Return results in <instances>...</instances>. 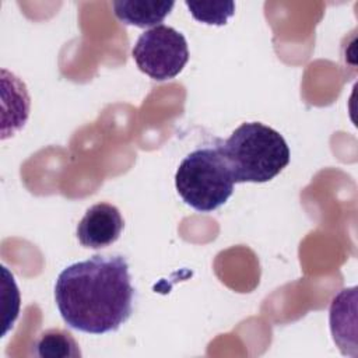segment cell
Instances as JSON below:
<instances>
[{
	"label": "cell",
	"instance_id": "1",
	"mask_svg": "<svg viewBox=\"0 0 358 358\" xmlns=\"http://www.w3.org/2000/svg\"><path fill=\"white\" fill-rule=\"evenodd\" d=\"M133 296L129 264L120 255L76 262L59 273L55 284L64 323L90 334L117 330L133 312Z\"/></svg>",
	"mask_w": 358,
	"mask_h": 358
},
{
	"label": "cell",
	"instance_id": "2",
	"mask_svg": "<svg viewBox=\"0 0 358 358\" xmlns=\"http://www.w3.org/2000/svg\"><path fill=\"white\" fill-rule=\"evenodd\" d=\"M218 147L235 183L268 182L289 162L284 137L260 122L242 123Z\"/></svg>",
	"mask_w": 358,
	"mask_h": 358
},
{
	"label": "cell",
	"instance_id": "3",
	"mask_svg": "<svg viewBox=\"0 0 358 358\" xmlns=\"http://www.w3.org/2000/svg\"><path fill=\"white\" fill-rule=\"evenodd\" d=\"M234 178L218 143L187 154L175 173V187L182 200L200 213L227 203L234 192Z\"/></svg>",
	"mask_w": 358,
	"mask_h": 358
},
{
	"label": "cell",
	"instance_id": "4",
	"mask_svg": "<svg viewBox=\"0 0 358 358\" xmlns=\"http://www.w3.org/2000/svg\"><path fill=\"white\" fill-rule=\"evenodd\" d=\"M131 55L140 71L157 81L176 77L189 60L185 36L164 24L144 31L134 43Z\"/></svg>",
	"mask_w": 358,
	"mask_h": 358
},
{
	"label": "cell",
	"instance_id": "5",
	"mask_svg": "<svg viewBox=\"0 0 358 358\" xmlns=\"http://www.w3.org/2000/svg\"><path fill=\"white\" fill-rule=\"evenodd\" d=\"M124 221L117 207L109 203L91 206L77 225V238L84 248L102 249L116 242Z\"/></svg>",
	"mask_w": 358,
	"mask_h": 358
},
{
	"label": "cell",
	"instance_id": "6",
	"mask_svg": "<svg viewBox=\"0 0 358 358\" xmlns=\"http://www.w3.org/2000/svg\"><path fill=\"white\" fill-rule=\"evenodd\" d=\"M330 330L336 344L343 354H347V347L355 352L357 343V288L341 289L330 305Z\"/></svg>",
	"mask_w": 358,
	"mask_h": 358
},
{
	"label": "cell",
	"instance_id": "7",
	"mask_svg": "<svg viewBox=\"0 0 358 358\" xmlns=\"http://www.w3.org/2000/svg\"><path fill=\"white\" fill-rule=\"evenodd\" d=\"M173 1L158 0H116L112 1L116 18L126 24L138 28L157 27L173 8Z\"/></svg>",
	"mask_w": 358,
	"mask_h": 358
},
{
	"label": "cell",
	"instance_id": "8",
	"mask_svg": "<svg viewBox=\"0 0 358 358\" xmlns=\"http://www.w3.org/2000/svg\"><path fill=\"white\" fill-rule=\"evenodd\" d=\"M35 352L38 357L50 358H76L81 357L80 348L74 337L62 329H49L39 334L35 341Z\"/></svg>",
	"mask_w": 358,
	"mask_h": 358
},
{
	"label": "cell",
	"instance_id": "9",
	"mask_svg": "<svg viewBox=\"0 0 358 358\" xmlns=\"http://www.w3.org/2000/svg\"><path fill=\"white\" fill-rule=\"evenodd\" d=\"M190 14L200 22L224 25L235 11L234 1H185Z\"/></svg>",
	"mask_w": 358,
	"mask_h": 358
}]
</instances>
